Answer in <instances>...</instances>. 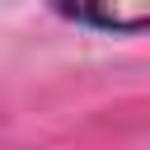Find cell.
I'll return each mask as SVG.
<instances>
[{"label": "cell", "mask_w": 150, "mask_h": 150, "mask_svg": "<svg viewBox=\"0 0 150 150\" xmlns=\"http://www.w3.org/2000/svg\"><path fill=\"white\" fill-rule=\"evenodd\" d=\"M52 14L112 38L150 33V0H52Z\"/></svg>", "instance_id": "6da1fadb"}]
</instances>
